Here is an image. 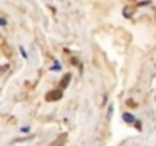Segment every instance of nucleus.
I'll use <instances>...</instances> for the list:
<instances>
[{
  "mask_svg": "<svg viewBox=\"0 0 156 146\" xmlns=\"http://www.w3.org/2000/svg\"><path fill=\"white\" fill-rule=\"evenodd\" d=\"M61 98V91H52L46 95V101H57Z\"/></svg>",
  "mask_w": 156,
  "mask_h": 146,
  "instance_id": "f03ea898",
  "label": "nucleus"
},
{
  "mask_svg": "<svg viewBox=\"0 0 156 146\" xmlns=\"http://www.w3.org/2000/svg\"><path fill=\"white\" fill-rule=\"evenodd\" d=\"M19 50H20V55H22L25 59H28V58H29V56H28V54H26V50H25V47H23V46H20V47H19Z\"/></svg>",
  "mask_w": 156,
  "mask_h": 146,
  "instance_id": "20e7f679",
  "label": "nucleus"
},
{
  "mask_svg": "<svg viewBox=\"0 0 156 146\" xmlns=\"http://www.w3.org/2000/svg\"><path fill=\"white\" fill-rule=\"evenodd\" d=\"M123 120L127 122V123H135V122H138L136 117L133 114H130V113H123Z\"/></svg>",
  "mask_w": 156,
  "mask_h": 146,
  "instance_id": "f257e3e1",
  "label": "nucleus"
},
{
  "mask_svg": "<svg viewBox=\"0 0 156 146\" xmlns=\"http://www.w3.org/2000/svg\"><path fill=\"white\" fill-rule=\"evenodd\" d=\"M51 70H52V72H55V70H61V65L58 64V61H55V64L51 67Z\"/></svg>",
  "mask_w": 156,
  "mask_h": 146,
  "instance_id": "39448f33",
  "label": "nucleus"
},
{
  "mask_svg": "<svg viewBox=\"0 0 156 146\" xmlns=\"http://www.w3.org/2000/svg\"><path fill=\"white\" fill-rule=\"evenodd\" d=\"M0 24H2V26H6V18H5V17L0 18Z\"/></svg>",
  "mask_w": 156,
  "mask_h": 146,
  "instance_id": "0eeeda50",
  "label": "nucleus"
},
{
  "mask_svg": "<svg viewBox=\"0 0 156 146\" xmlns=\"http://www.w3.org/2000/svg\"><path fill=\"white\" fill-rule=\"evenodd\" d=\"M71 81V75H66V76H64V79H63V81L60 82V85L64 88V87H68V82Z\"/></svg>",
  "mask_w": 156,
  "mask_h": 146,
  "instance_id": "7ed1b4c3",
  "label": "nucleus"
},
{
  "mask_svg": "<svg viewBox=\"0 0 156 146\" xmlns=\"http://www.w3.org/2000/svg\"><path fill=\"white\" fill-rule=\"evenodd\" d=\"M29 131H31L29 126H23V128H22V132H29Z\"/></svg>",
  "mask_w": 156,
  "mask_h": 146,
  "instance_id": "6e6552de",
  "label": "nucleus"
},
{
  "mask_svg": "<svg viewBox=\"0 0 156 146\" xmlns=\"http://www.w3.org/2000/svg\"><path fill=\"white\" fill-rule=\"evenodd\" d=\"M112 114H113V107L110 105V107H109V111H107V119H109V120L112 119Z\"/></svg>",
  "mask_w": 156,
  "mask_h": 146,
  "instance_id": "423d86ee",
  "label": "nucleus"
}]
</instances>
